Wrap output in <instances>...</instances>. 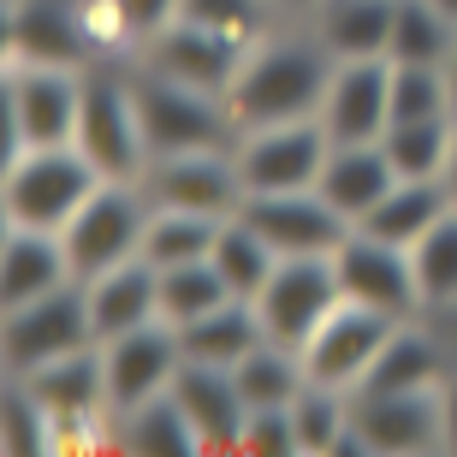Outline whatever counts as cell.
Here are the masks:
<instances>
[{
	"label": "cell",
	"instance_id": "obj_29",
	"mask_svg": "<svg viewBox=\"0 0 457 457\" xmlns=\"http://www.w3.org/2000/svg\"><path fill=\"white\" fill-rule=\"evenodd\" d=\"M237 380V398H244V410H279V404H297V392L309 386L303 374V356L286 351V345L262 339L244 362L232 369Z\"/></svg>",
	"mask_w": 457,
	"mask_h": 457
},
{
	"label": "cell",
	"instance_id": "obj_31",
	"mask_svg": "<svg viewBox=\"0 0 457 457\" xmlns=\"http://www.w3.org/2000/svg\"><path fill=\"white\" fill-rule=\"evenodd\" d=\"M208 262H214V273L226 279V291H232V297H244V303H250L255 291L268 286V273L279 268L273 244L255 232V226H244L237 214H226V220H220V237H214Z\"/></svg>",
	"mask_w": 457,
	"mask_h": 457
},
{
	"label": "cell",
	"instance_id": "obj_42",
	"mask_svg": "<svg viewBox=\"0 0 457 457\" xmlns=\"http://www.w3.org/2000/svg\"><path fill=\"white\" fill-rule=\"evenodd\" d=\"M315 6H321V0H273V12L286 18V24H303V18L315 12Z\"/></svg>",
	"mask_w": 457,
	"mask_h": 457
},
{
	"label": "cell",
	"instance_id": "obj_39",
	"mask_svg": "<svg viewBox=\"0 0 457 457\" xmlns=\"http://www.w3.org/2000/svg\"><path fill=\"white\" fill-rule=\"evenodd\" d=\"M237 452L297 457V428H291V404H279V410H250V416H244V440H237Z\"/></svg>",
	"mask_w": 457,
	"mask_h": 457
},
{
	"label": "cell",
	"instance_id": "obj_13",
	"mask_svg": "<svg viewBox=\"0 0 457 457\" xmlns=\"http://www.w3.org/2000/svg\"><path fill=\"white\" fill-rule=\"evenodd\" d=\"M351 452H374V457L440 452V386L434 392H351Z\"/></svg>",
	"mask_w": 457,
	"mask_h": 457
},
{
	"label": "cell",
	"instance_id": "obj_35",
	"mask_svg": "<svg viewBox=\"0 0 457 457\" xmlns=\"http://www.w3.org/2000/svg\"><path fill=\"white\" fill-rule=\"evenodd\" d=\"M232 291L226 279L214 273V262H179V268H161V321L167 327H185L208 309H220Z\"/></svg>",
	"mask_w": 457,
	"mask_h": 457
},
{
	"label": "cell",
	"instance_id": "obj_20",
	"mask_svg": "<svg viewBox=\"0 0 457 457\" xmlns=\"http://www.w3.org/2000/svg\"><path fill=\"white\" fill-rule=\"evenodd\" d=\"M71 255L60 232H36V226H6L0 232V309L36 303L48 291L71 286Z\"/></svg>",
	"mask_w": 457,
	"mask_h": 457
},
{
	"label": "cell",
	"instance_id": "obj_45",
	"mask_svg": "<svg viewBox=\"0 0 457 457\" xmlns=\"http://www.w3.org/2000/svg\"><path fill=\"white\" fill-rule=\"evenodd\" d=\"M434 6H440V12H445V18L457 24V0H434Z\"/></svg>",
	"mask_w": 457,
	"mask_h": 457
},
{
	"label": "cell",
	"instance_id": "obj_16",
	"mask_svg": "<svg viewBox=\"0 0 457 457\" xmlns=\"http://www.w3.org/2000/svg\"><path fill=\"white\" fill-rule=\"evenodd\" d=\"M321 131L333 143H380V131L392 125V60H333L321 96Z\"/></svg>",
	"mask_w": 457,
	"mask_h": 457
},
{
	"label": "cell",
	"instance_id": "obj_44",
	"mask_svg": "<svg viewBox=\"0 0 457 457\" xmlns=\"http://www.w3.org/2000/svg\"><path fill=\"white\" fill-rule=\"evenodd\" d=\"M445 84H452V113H457V48L445 54Z\"/></svg>",
	"mask_w": 457,
	"mask_h": 457
},
{
	"label": "cell",
	"instance_id": "obj_12",
	"mask_svg": "<svg viewBox=\"0 0 457 457\" xmlns=\"http://www.w3.org/2000/svg\"><path fill=\"white\" fill-rule=\"evenodd\" d=\"M137 185L154 208H190V214H214V220L237 214V203H244V179L232 167V149L154 154Z\"/></svg>",
	"mask_w": 457,
	"mask_h": 457
},
{
	"label": "cell",
	"instance_id": "obj_11",
	"mask_svg": "<svg viewBox=\"0 0 457 457\" xmlns=\"http://www.w3.org/2000/svg\"><path fill=\"white\" fill-rule=\"evenodd\" d=\"M179 369H185V345H179V327H167V321H149V327L119 333V339H102L107 416H125V410L172 392Z\"/></svg>",
	"mask_w": 457,
	"mask_h": 457
},
{
	"label": "cell",
	"instance_id": "obj_40",
	"mask_svg": "<svg viewBox=\"0 0 457 457\" xmlns=\"http://www.w3.org/2000/svg\"><path fill=\"white\" fill-rule=\"evenodd\" d=\"M119 18V30H125V42H131V54L149 42L154 30H167L172 18H179V0H107Z\"/></svg>",
	"mask_w": 457,
	"mask_h": 457
},
{
	"label": "cell",
	"instance_id": "obj_18",
	"mask_svg": "<svg viewBox=\"0 0 457 457\" xmlns=\"http://www.w3.org/2000/svg\"><path fill=\"white\" fill-rule=\"evenodd\" d=\"M6 60H30V66H71L84 71L102 54L84 30L78 6H54V0H12L6 6Z\"/></svg>",
	"mask_w": 457,
	"mask_h": 457
},
{
	"label": "cell",
	"instance_id": "obj_7",
	"mask_svg": "<svg viewBox=\"0 0 457 457\" xmlns=\"http://www.w3.org/2000/svg\"><path fill=\"white\" fill-rule=\"evenodd\" d=\"M143 226H149V196H143V185H131V179H102L96 196H89L66 220V232H60V244H66V255H71V273L89 279V273H102V268L131 262V255L143 250Z\"/></svg>",
	"mask_w": 457,
	"mask_h": 457
},
{
	"label": "cell",
	"instance_id": "obj_28",
	"mask_svg": "<svg viewBox=\"0 0 457 457\" xmlns=\"http://www.w3.org/2000/svg\"><path fill=\"white\" fill-rule=\"evenodd\" d=\"M452 48H457V24L434 0H392L386 60H398V66H445Z\"/></svg>",
	"mask_w": 457,
	"mask_h": 457
},
{
	"label": "cell",
	"instance_id": "obj_3",
	"mask_svg": "<svg viewBox=\"0 0 457 457\" xmlns=\"http://www.w3.org/2000/svg\"><path fill=\"white\" fill-rule=\"evenodd\" d=\"M78 149L89 154V167L102 179H143L149 167V137H143V113H137L131 66L96 60L84 71V107H78Z\"/></svg>",
	"mask_w": 457,
	"mask_h": 457
},
{
	"label": "cell",
	"instance_id": "obj_4",
	"mask_svg": "<svg viewBox=\"0 0 457 457\" xmlns=\"http://www.w3.org/2000/svg\"><path fill=\"white\" fill-rule=\"evenodd\" d=\"M131 89H137V113H143V137H149V161L154 154H179V149H232L237 143V125L220 96L185 89L143 66H131Z\"/></svg>",
	"mask_w": 457,
	"mask_h": 457
},
{
	"label": "cell",
	"instance_id": "obj_14",
	"mask_svg": "<svg viewBox=\"0 0 457 457\" xmlns=\"http://www.w3.org/2000/svg\"><path fill=\"white\" fill-rule=\"evenodd\" d=\"M392 327H398V321L380 315V309L339 303L315 333H309L303 351H297V356H303V374L315 380V386L356 392V386H362V374H369V362L380 356V345L392 339Z\"/></svg>",
	"mask_w": 457,
	"mask_h": 457
},
{
	"label": "cell",
	"instance_id": "obj_25",
	"mask_svg": "<svg viewBox=\"0 0 457 457\" xmlns=\"http://www.w3.org/2000/svg\"><path fill=\"white\" fill-rule=\"evenodd\" d=\"M303 30L333 60H374V54H386L392 36V0H321L303 18Z\"/></svg>",
	"mask_w": 457,
	"mask_h": 457
},
{
	"label": "cell",
	"instance_id": "obj_19",
	"mask_svg": "<svg viewBox=\"0 0 457 457\" xmlns=\"http://www.w3.org/2000/svg\"><path fill=\"white\" fill-rule=\"evenodd\" d=\"M84 303H89V327H96V345L119 339L131 327L161 321V268H149L143 255L102 268L84 279Z\"/></svg>",
	"mask_w": 457,
	"mask_h": 457
},
{
	"label": "cell",
	"instance_id": "obj_41",
	"mask_svg": "<svg viewBox=\"0 0 457 457\" xmlns=\"http://www.w3.org/2000/svg\"><path fill=\"white\" fill-rule=\"evenodd\" d=\"M440 452H457V369L440 380Z\"/></svg>",
	"mask_w": 457,
	"mask_h": 457
},
{
	"label": "cell",
	"instance_id": "obj_10",
	"mask_svg": "<svg viewBox=\"0 0 457 457\" xmlns=\"http://www.w3.org/2000/svg\"><path fill=\"white\" fill-rule=\"evenodd\" d=\"M333 273H339L345 303L380 309L392 321H416L422 315V286H416V262L410 250L386 244L369 232H345V244L333 250Z\"/></svg>",
	"mask_w": 457,
	"mask_h": 457
},
{
	"label": "cell",
	"instance_id": "obj_38",
	"mask_svg": "<svg viewBox=\"0 0 457 457\" xmlns=\"http://www.w3.org/2000/svg\"><path fill=\"white\" fill-rule=\"evenodd\" d=\"M6 434H0V445H6V457H48L54 452V416L30 398V386L24 380H6Z\"/></svg>",
	"mask_w": 457,
	"mask_h": 457
},
{
	"label": "cell",
	"instance_id": "obj_32",
	"mask_svg": "<svg viewBox=\"0 0 457 457\" xmlns=\"http://www.w3.org/2000/svg\"><path fill=\"white\" fill-rule=\"evenodd\" d=\"M291 428H297V457H327L351 452V392L315 386L309 380L291 404Z\"/></svg>",
	"mask_w": 457,
	"mask_h": 457
},
{
	"label": "cell",
	"instance_id": "obj_43",
	"mask_svg": "<svg viewBox=\"0 0 457 457\" xmlns=\"http://www.w3.org/2000/svg\"><path fill=\"white\" fill-rule=\"evenodd\" d=\"M440 185L452 190V203H457V125H452V149H445V172H440Z\"/></svg>",
	"mask_w": 457,
	"mask_h": 457
},
{
	"label": "cell",
	"instance_id": "obj_26",
	"mask_svg": "<svg viewBox=\"0 0 457 457\" xmlns=\"http://www.w3.org/2000/svg\"><path fill=\"white\" fill-rule=\"evenodd\" d=\"M262 339H268V333H262V315H255V303H244V297H226L220 309H208V315L179 327L185 362H214V369H237Z\"/></svg>",
	"mask_w": 457,
	"mask_h": 457
},
{
	"label": "cell",
	"instance_id": "obj_15",
	"mask_svg": "<svg viewBox=\"0 0 457 457\" xmlns=\"http://www.w3.org/2000/svg\"><path fill=\"white\" fill-rule=\"evenodd\" d=\"M244 54L250 48H237V42H226V36L196 30V24H185V18H172L167 30H154L149 42L131 54V66L154 71V78H172V84H185V89H208V96L226 102V84L237 78Z\"/></svg>",
	"mask_w": 457,
	"mask_h": 457
},
{
	"label": "cell",
	"instance_id": "obj_22",
	"mask_svg": "<svg viewBox=\"0 0 457 457\" xmlns=\"http://www.w3.org/2000/svg\"><path fill=\"white\" fill-rule=\"evenodd\" d=\"M392 185H398V172H392V161H386L380 143H333L327 161H321V179H315L321 203L333 208L345 226L362 220Z\"/></svg>",
	"mask_w": 457,
	"mask_h": 457
},
{
	"label": "cell",
	"instance_id": "obj_2",
	"mask_svg": "<svg viewBox=\"0 0 457 457\" xmlns=\"http://www.w3.org/2000/svg\"><path fill=\"white\" fill-rule=\"evenodd\" d=\"M102 172L89 167L78 143H48V149H12L0 172V220L36 226V232H66V220L96 196Z\"/></svg>",
	"mask_w": 457,
	"mask_h": 457
},
{
	"label": "cell",
	"instance_id": "obj_21",
	"mask_svg": "<svg viewBox=\"0 0 457 457\" xmlns=\"http://www.w3.org/2000/svg\"><path fill=\"white\" fill-rule=\"evenodd\" d=\"M172 398L196 428V445L203 452H237L244 440V398H237L232 369H214V362H185L179 380H172Z\"/></svg>",
	"mask_w": 457,
	"mask_h": 457
},
{
	"label": "cell",
	"instance_id": "obj_6",
	"mask_svg": "<svg viewBox=\"0 0 457 457\" xmlns=\"http://www.w3.org/2000/svg\"><path fill=\"white\" fill-rule=\"evenodd\" d=\"M96 327H89V303H84V279L36 297V303L0 309V362L6 374H36L42 362H60L71 351H89Z\"/></svg>",
	"mask_w": 457,
	"mask_h": 457
},
{
	"label": "cell",
	"instance_id": "obj_27",
	"mask_svg": "<svg viewBox=\"0 0 457 457\" xmlns=\"http://www.w3.org/2000/svg\"><path fill=\"white\" fill-rule=\"evenodd\" d=\"M113 445L149 452V457H196L203 452V445H196V428H190V416L179 410L172 392H161V398H149V404L113 416Z\"/></svg>",
	"mask_w": 457,
	"mask_h": 457
},
{
	"label": "cell",
	"instance_id": "obj_1",
	"mask_svg": "<svg viewBox=\"0 0 457 457\" xmlns=\"http://www.w3.org/2000/svg\"><path fill=\"white\" fill-rule=\"evenodd\" d=\"M333 78V54L309 30H268L244 54L237 78L226 84V113L237 131L255 125H291V119H315Z\"/></svg>",
	"mask_w": 457,
	"mask_h": 457
},
{
	"label": "cell",
	"instance_id": "obj_9",
	"mask_svg": "<svg viewBox=\"0 0 457 457\" xmlns=\"http://www.w3.org/2000/svg\"><path fill=\"white\" fill-rule=\"evenodd\" d=\"M327 149H333V137L321 131V119L255 125V131H237L232 167L244 179V196H262V190H315Z\"/></svg>",
	"mask_w": 457,
	"mask_h": 457
},
{
	"label": "cell",
	"instance_id": "obj_23",
	"mask_svg": "<svg viewBox=\"0 0 457 457\" xmlns=\"http://www.w3.org/2000/svg\"><path fill=\"white\" fill-rule=\"evenodd\" d=\"M6 380H24V386H30V398L48 410L54 422H89V416H107L102 345L71 351V356H60V362H42L36 374H6Z\"/></svg>",
	"mask_w": 457,
	"mask_h": 457
},
{
	"label": "cell",
	"instance_id": "obj_37",
	"mask_svg": "<svg viewBox=\"0 0 457 457\" xmlns=\"http://www.w3.org/2000/svg\"><path fill=\"white\" fill-rule=\"evenodd\" d=\"M392 119H457L445 66H398L392 60Z\"/></svg>",
	"mask_w": 457,
	"mask_h": 457
},
{
	"label": "cell",
	"instance_id": "obj_24",
	"mask_svg": "<svg viewBox=\"0 0 457 457\" xmlns=\"http://www.w3.org/2000/svg\"><path fill=\"white\" fill-rule=\"evenodd\" d=\"M452 208L457 203H452V190H445L440 179H398V185H392L386 196L351 226V232H369V237L398 244V250H416V244H422Z\"/></svg>",
	"mask_w": 457,
	"mask_h": 457
},
{
	"label": "cell",
	"instance_id": "obj_17",
	"mask_svg": "<svg viewBox=\"0 0 457 457\" xmlns=\"http://www.w3.org/2000/svg\"><path fill=\"white\" fill-rule=\"evenodd\" d=\"M237 220L273 244V255H333L351 226L321 203V190H262L237 203Z\"/></svg>",
	"mask_w": 457,
	"mask_h": 457
},
{
	"label": "cell",
	"instance_id": "obj_33",
	"mask_svg": "<svg viewBox=\"0 0 457 457\" xmlns=\"http://www.w3.org/2000/svg\"><path fill=\"white\" fill-rule=\"evenodd\" d=\"M452 125L457 119H392L380 131L392 172L398 179H440L445 172V149H452Z\"/></svg>",
	"mask_w": 457,
	"mask_h": 457
},
{
	"label": "cell",
	"instance_id": "obj_34",
	"mask_svg": "<svg viewBox=\"0 0 457 457\" xmlns=\"http://www.w3.org/2000/svg\"><path fill=\"white\" fill-rule=\"evenodd\" d=\"M179 18L196 30H214L237 48H255L268 30H279L286 18L273 12V0H179Z\"/></svg>",
	"mask_w": 457,
	"mask_h": 457
},
{
	"label": "cell",
	"instance_id": "obj_30",
	"mask_svg": "<svg viewBox=\"0 0 457 457\" xmlns=\"http://www.w3.org/2000/svg\"><path fill=\"white\" fill-rule=\"evenodd\" d=\"M220 237L214 214H190V208H154L149 203V226H143V262L149 268H179V262H208Z\"/></svg>",
	"mask_w": 457,
	"mask_h": 457
},
{
	"label": "cell",
	"instance_id": "obj_5",
	"mask_svg": "<svg viewBox=\"0 0 457 457\" xmlns=\"http://www.w3.org/2000/svg\"><path fill=\"white\" fill-rule=\"evenodd\" d=\"M84 71L6 60V154L12 149H48V143H78Z\"/></svg>",
	"mask_w": 457,
	"mask_h": 457
},
{
	"label": "cell",
	"instance_id": "obj_8",
	"mask_svg": "<svg viewBox=\"0 0 457 457\" xmlns=\"http://www.w3.org/2000/svg\"><path fill=\"white\" fill-rule=\"evenodd\" d=\"M262 315V333L286 351H303L309 333L345 303L333 255H279V268L268 273V286L250 297Z\"/></svg>",
	"mask_w": 457,
	"mask_h": 457
},
{
	"label": "cell",
	"instance_id": "obj_36",
	"mask_svg": "<svg viewBox=\"0 0 457 457\" xmlns=\"http://www.w3.org/2000/svg\"><path fill=\"white\" fill-rule=\"evenodd\" d=\"M410 262H416V286H422V315L457 303V208L410 250Z\"/></svg>",
	"mask_w": 457,
	"mask_h": 457
}]
</instances>
